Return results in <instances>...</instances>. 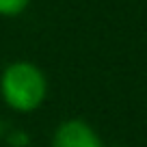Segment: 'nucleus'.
<instances>
[{
  "label": "nucleus",
  "instance_id": "1",
  "mask_svg": "<svg viewBox=\"0 0 147 147\" xmlns=\"http://www.w3.org/2000/svg\"><path fill=\"white\" fill-rule=\"evenodd\" d=\"M0 97L15 113H32L48 97V78L30 61H13L0 74Z\"/></svg>",
  "mask_w": 147,
  "mask_h": 147
},
{
  "label": "nucleus",
  "instance_id": "2",
  "mask_svg": "<svg viewBox=\"0 0 147 147\" xmlns=\"http://www.w3.org/2000/svg\"><path fill=\"white\" fill-rule=\"evenodd\" d=\"M50 147H106L97 130L89 121L74 117L65 119L52 132Z\"/></svg>",
  "mask_w": 147,
  "mask_h": 147
},
{
  "label": "nucleus",
  "instance_id": "3",
  "mask_svg": "<svg viewBox=\"0 0 147 147\" xmlns=\"http://www.w3.org/2000/svg\"><path fill=\"white\" fill-rule=\"evenodd\" d=\"M30 0H0V15L5 18H15V15L24 13Z\"/></svg>",
  "mask_w": 147,
  "mask_h": 147
}]
</instances>
